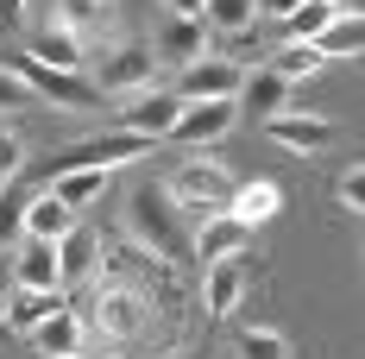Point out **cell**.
Returning <instances> with one entry per match:
<instances>
[{"label": "cell", "instance_id": "23", "mask_svg": "<svg viewBox=\"0 0 365 359\" xmlns=\"http://www.w3.org/2000/svg\"><path fill=\"white\" fill-rule=\"evenodd\" d=\"M359 44H365V19L359 13H334L328 26L315 32V51H322V57H359Z\"/></svg>", "mask_w": 365, "mask_h": 359}, {"label": "cell", "instance_id": "14", "mask_svg": "<svg viewBox=\"0 0 365 359\" xmlns=\"http://www.w3.org/2000/svg\"><path fill=\"white\" fill-rule=\"evenodd\" d=\"M277 208H284V189L258 177V183H233V196H227V208H220V215H233L240 227H264Z\"/></svg>", "mask_w": 365, "mask_h": 359}, {"label": "cell", "instance_id": "17", "mask_svg": "<svg viewBox=\"0 0 365 359\" xmlns=\"http://www.w3.org/2000/svg\"><path fill=\"white\" fill-rule=\"evenodd\" d=\"M240 95H246V108L258 120H271V113L296 108V82H284L277 70H258V76H240Z\"/></svg>", "mask_w": 365, "mask_h": 359}, {"label": "cell", "instance_id": "35", "mask_svg": "<svg viewBox=\"0 0 365 359\" xmlns=\"http://www.w3.org/2000/svg\"><path fill=\"white\" fill-rule=\"evenodd\" d=\"M164 6H170L177 19H202V0H164Z\"/></svg>", "mask_w": 365, "mask_h": 359}, {"label": "cell", "instance_id": "18", "mask_svg": "<svg viewBox=\"0 0 365 359\" xmlns=\"http://www.w3.org/2000/svg\"><path fill=\"white\" fill-rule=\"evenodd\" d=\"M158 57H177V64H195V57H208V19H177L170 13V26L158 32V44H151Z\"/></svg>", "mask_w": 365, "mask_h": 359}, {"label": "cell", "instance_id": "12", "mask_svg": "<svg viewBox=\"0 0 365 359\" xmlns=\"http://www.w3.org/2000/svg\"><path fill=\"white\" fill-rule=\"evenodd\" d=\"M101 252H108V246H101V233L76 221L70 233L57 240V271H63V284H82V278H95V265H101Z\"/></svg>", "mask_w": 365, "mask_h": 359}, {"label": "cell", "instance_id": "32", "mask_svg": "<svg viewBox=\"0 0 365 359\" xmlns=\"http://www.w3.org/2000/svg\"><path fill=\"white\" fill-rule=\"evenodd\" d=\"M359 196H365V171H359V164H346V177H340V208L359 215V208H365Z\"/></svg>", "mask_w": 365, "mask_h": 359}, {"label": "cell", "instance_id": "29", "mask_svg": "<svg viewBox=\"0 0 365 359\" xmlns=\"http://www.w3.org/2000/svg\"><path fill=\"white\" fill-rule=\"evenodd\" d=\"M38 95H32V82L13 70V64H0V113H19V108H32Z\"/></svg>", "mask_w": 365, "mask_h": 359}, {"label": "cell", "instance_id": "2", "mask_svg": "<svg viewBox=\"0 0 365 359\" xmlns=\"http://www.w3.org/2000/svg\"><path fill=\"white\" fill-rule=\"evenodd\" d=\"M88 303H95V315H82V322L101 328L108 340H139V334H145V322H151V296H145L139 284H126L120 271H108V278L95 284V296H88Z\"/></svg>", "mask_w": 365, "mask_h": 359}, {"label": "cell", "instance_id": "20", "mask_svg": "<svg viewBox=\"0 0 365 359\" xmlns=\"http://www.w3.org/2000/svg\"><path fill=\"white\" fill-rule=\"evenodd\" d=\"M57 26L88 44V38L113 32V0H57Z\"/></svg>", "mask_w": 365, "mask_h": 359}, {"label": "cell", "instance_id": "38", "mask_svg": "<svg viewBox=\"0 0 365 359\" xmlns=\"http://www.w3.org/2000/svg\"><path fill=\"white\" fill-rule=\"evenodd\" d=\"M57 359H82V353H57Z\"/></svg>", "mask_w": 365, "mask_h": 359}, {"label": "cell", "instance_id": "36", "mask_svg": "<svg viewBox=\"0 0 365 359\" xmlns=\"http://www.w3.org/2000/svg\"><path fill=\"white\" fill-rule=\"evenodd\" d=\"M334 13H359V0H328Z\"/></svg>", "mask_w": 365, "mask_h": 359}, {"label": "cell", "instance_id": "25", "mask_svg": "<svg viewBox=\"0 0 365 359\" xmlns=\"http://www.w3.org/2000/svg\"><path fill=\"white\" fill-rule=\"evenodd\" d=\"M51 196H57V202H70V208H82V202H101V196H108V171H57Z\"/></svg>", "mask_w": 365, "mask_h": 359}, {"label": "cell", "instance_id": "11", "mask_svg": "<svg viewBox=\"0 0 365 359\" xmlns=\"http://www.w3.org/2000/svg\"><path fill=\"white\" fill-rule=\"evenodd\" d=\"M246 240H252V227H240L233 215H202L189 233V252L195 258H233V252H246Z\"/></svg>", "mask_w": 365, "mask_h": 359}, {"label": "cell", "instance_id": "33", "mask_svg": "<svg viewBox=\"0 0 365 359\" xmlns=\"http://www.w3.org/2000/svg\"><path fill=\"white\" fill-rule=\"evenodd\" d=\"M26 26V0H0V32H19Z\"/></svg>", "mask_w": 365, "mask_h": 359}, {"label": "cell", "instance_id": "30", "mask_svg": "<svg viewBox=\"0 0 365 359\" xmlns=\"http://www.w3.org/2000/svg\"><path fill=\"white\" fill-rule=\"evenodd\" d=\"M26 233V196H13L6 183H0V246H13Z\"/></svg>", "mask_w": 365, "mask_h": 359}, {"label": "cell", "instance_id": "3", "mask_svg": "<svg viewBox=\"0 0 365 359\" xmlns=\"http://www.w3.org/2000/svg\"><path fill=\"white\" fill-rule=\"evenodd\" d=\"M233 171H227V164H215V158H189V164H177V171H170V183H164V196H170V202H177L182 215H220V208H227V196H233Z\"/></svg>", "mask_w": 365, "mask_h": 359}, {"label": "cell", "instance_id": "9", "mask_svg": "<svg viewBox=\"0 0 365 359\" xmlns=\"http://www.w3.org/2000/svg\"><path fill=\"white\" fill-rule=\"evenodd\" d=\"M13 70L32 82V95L57 101V108H95V82H88L82 70H44V64H32V57H19Z\"/></svg>", "mask_w": 365, "mask_h": 359}, {"label": "cell", "instance_id": "37", "mask_svg": "<svg viewBox=\"0 0 365 359\" xmlns=\"http://www.w3.org/2000/svg\"><path fill=\"white\" fill-rule=\"evenodd\" d=\"M170 359H208V353H170Z\"/></svg>", "mask_w": 365, "mask_h": 359}, {"label": "cell", "instance_id": "7", "mask_svg": "<svg viewBox=\"0 0 365 359\" xmlns=\"http://www.w3.org/2000/svg\"><path fill=\"white\" fill-rule=\"evenodd\" d=\"M177 113H182V95H177V89H133V101H126V113H120V126L139 133V139H164V133L177 126Z\"/></svg>", "mask_w": 365, "mask_h": 359}, {"label": "cell", "instance_id": "27", "mask_svg": "<svg viewBox=\"0 0 365 359\" xmlns=\"http://www.w3.org/2000/svg\"><path fill=\"white\" fill-rule=\"evenodd\" d=\"M322 64H328V57H322L315 44H277V57H271V70L284 76V82H309Z\"/></svg>", "mask_w": 365, "mask_h": 359}, {"label": "cell", "instance_id": "21", "mask_svg": "<svg viewBox=\"0 0 365 359\" xmlns=\"http://www.w3.org/2000/svg\"><path fill=\"white\" fill-rule=\"evenodd\" d=\"M51 309H63V290H26L13 284V303H6V328H19V334H32Z\"/></svg>", "mask_w": 365, "mask_h": 359}, {"label": "cell", "instance_id": "6", "mask_svg": "<svg viewBox=\"0 0 365 359\" xmlns=\"http://www.w3.org/2000/svg\"><path fill=\"white\" fill-rule=\"evenodd\" d=\"M139 151H151V139H139V133H95V139H76L70 151H63V171H113V164H133Z\"/></svg>", "mask_w": 365, "mask_h": 359}, {"label": "cell", "instance_id": "28", "mask_svg": "<svg viewBox=\"0 0 365 359\" xmlns=\"http://www.w3.org/2000/svg\"><path fill=\"white\" fill-rule=\"evenodd\" d=\"M240 359H290V340L277 328H246L240 334Z\"/></svg>", "mask_w": 365, "mask_h": 359}, {"label": "cell", "instance_id": "34", "mask_svg": "<svg viewBox=\"0 0 365 359\" xmlns=\"http://www.w3.org/2000/svg\"><path fill=\"white\" fill-rule=\"evenodd\" d=\"M296 6H302V0H258V13H264V19H290Z\"/></svg>", "mask_w": 365, "mask_h": 359}, {"label": "cell", "instance_id": "26", "mask_svg": "<svg viewBox=\"0 0 365 359\" xmlns=\"http://www.w3.org/2000/svg\"><path fill=\"white\" fill-rule=\"evenodd\" d=\"M328 19H334L328 0H302L290 19H277V26H284V44H315V32H322Z\"/></svg>", "mask_w": 365, "mask_h": 359}, {"label": "cell", "instance_id": "16", "mask_svg": "<svg viewBox=\"0 0 365 359\" xmlns=\"http://www.w3.org/2000/svg\"><path fill=\"white\" fill-rule=\"evenodd\" d=\"M82 334H88V322L63 303V309H51V315L32 328V347H38L44 359H57V353H76V347H82Z\"/></svg>", "mask_w": 365, "mask_h": 359}, {"label": "cell", "instance_id": "1", "mask_svg": "<svg viewBox=\"0 0 365 359\" xmlns=\"http://www.w3.org/2000/svg\"><path fill=\"white\" fill-rule=\"evenodd\" d=\"M126 227H133V240L145 252H158L164 265H182V258H189V227H182V208L164 196V183H158V189L145 183V189L126 196Z\"/></svg>", "mask_w": 365, "mask_h": 359}, {"label": "cell", "instance_id": "24", "mask_svg": "<svg viewBox=\"0 0 365 359\" xmlns=\"http://www.w3.org/2000/svg\"><path fill=\"white\" fill-rule=\"evenodd\" d=\"M202 19H208V32H233L246 38L258 19V0H202Z\"/></svg>", "mask_w": 365, "mask_h": 359}, {"label": "cell", "instance_id": "22", "mask_svg": "<svg viewBox=\"0 0 365 359\" xmlns=\"http://www.w3.org/2000/svg\"><path fill=\"white\" fill-rule=\"evenodd\" d=\"M32 64H44V70H82V38L63 32V26H51V32L32 38V51H26Z\"/></svg>", "mask_w": 365, "mask_h": 359}, {"label": "cell", "instance_id": "19", "mask_svg": "<svg viewBox=\"0 0 365 359\" xmlns=\"http://www.w3.org/2000/svg\"><path fill=\"white\" fill-rule=\"evenodd\" d=\"M70 227H76V208H70V202H57L51 189L26 196V233H32V240H63Z\"/></svg>", "mask_w": 365, "mask_h": 359}, {"label": "cell", "instance_id": "4", "mask_svg": "<svg viewBox=\"0 0 365 359\" xmlns=\"http://www.w3.org/2000/svg\"><path fill=\"white\" fill-rule=\"evenodd\" d=\"M233 120H240V95H227V101H182V113H177V126L164 133L170 145H215V139H227L233 133Z\"/></svg>", "mask_w": 365, "mask_h": 359}, {"label": "cell", "instance_id": "10", "mask_svg": "<svg viewBox=\"0 0 365 359\" xmlns=\"http://www.w3.org/2000/svg\"><path fill=\"white\" fill-rule=\"evenodd\" d=\"M264 133L284 145V151H322V145H334V120L284 108V113H271V120H264Z\"/></svg>", "mask_w": 365, "mask_h": 359}, {"label": "cell", "instance_id": "15", "mask_svg": "<svg viewBox=\"0 0 365 359\" xmlns=\"http://www.w3.org/2000/svg\"><path fill=\"white\" fill-rule=\"evenodd\" d=\"M240 296H246V265H240V258H208V284H202L208 315H233Z\"/></svg>", "mask_w": 365, "mask_h": 359}, {"label": "cell", "instance_id": "13", "mask_svg": "<svg viewBox=\"0 0 365 359\" xmlns=\"http://www.w3.org/2000/svg\"><path fill=\"white\" fill-rule=\"evenodd\" d=\"M13 284H26V290H63L57 240H32V233H26V246H19V258H13Z\"/></svg>", "mask_w": 365, "mask_h": 359}, {"label": "cell", "instance_id": "31", "mask_svg": "<svg viewBox=\"0 0 365 359\" xmlns=\"http://www.w3.org/2000/svg\"><path fill=\"white\" fill-rule=\"evenodd\" d=\"M19 164H26V139L19 133H0V183L19 177Z\"/></svg>", "mask_w": 365, "mask_h": 359}, {"label": "cell", "instance_id": "5", "mask_svg": "<svg viewBox=\"0 0 365 359\" xmlns=\"http://www.w3.org/2000/svg\"><path fill=\"white\" fill-rule=\"evenodd\" d=\"M151 76H158V51L151 44H113L101 57V70H95V89L133 95V89H151Z\"/></svg>", "mask_w": 365, "mask_h": 359}, {"label": "cell", "instance_id": "8", "mask_svg": "<svg viewBox=\"0 0 365 359\" xmlns=\"http://www.w3.org/2000/svg\"><path fill=\"white\" fill-rule=\"evenodd\" d=\"M182 101H227V95H240V64L233 57H195V64H182V82H177Z\"/></svg>", "mask_w": 365, "mask_h": 359}]
</instances>
